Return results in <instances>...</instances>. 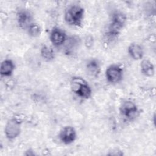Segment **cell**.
Masks as SVG:
<instances>
[{"mask_svg":"<svg viewBox=\"0 0 156 156\" xmlns=\"http://www.w3.org/2000/svg\"><path fill=\"white\" fill-rule=\"evenodd\" d=\"M21 122V120L17 117H13L7 122L4 128V133L7 139L12 140L20 135Z\"/></svg>","mask_w":156,"mask_h":156,"instance_id":"4","label":"cell"},{"mask_svg":"<svg viewBox=\"0 0 156 156\" xmlns=\"http://www.w3.org/2000/svg\"><path fill=\"white\" fill-rule=\"evenodd\" d=\"M40 54L43 60L51 62L55 58V52L52 48L47 45H43L40 49Z\"/></svg>","mask_w":156,"mask_h":156,"instance_id":"14","label":"cell"},{"mask_svg":"<svg viewBox=\"0 0 156 156\" xmlns=\"http://www.w3.org/2000/svg\"><path fill=\"white\" fill-rule=\"evenodd\" d=\"M127 21L126 15L122 12H114L110 18L107 36L110 39L115 38L124 27Z\"/></svg>","mask_w":156,"mask_h":156,"instance_id":"1","label":"cell"},{"mask_svg":"<svg viewBox=\"0 0 156 156\" xmlns=\"http://www.w3.org/2000/svg\"><path fill=\"white\" fill-rule=\"evenodd\" d=\"M32 15L29 10L21 9L16 13V21L19 26L22 29H27L32 23Z\"/></svg>","mask_w":156,"mask_h":156,"instance_id":"9","label":"cell"},{"mask_svg":"<svg viewBox=\"0 0 156 156\" xmlns=\"http://www.w3.org/2000/svg\"><path fill=\"white\" fill-rule=\"evenodd\" d=\"M123 68L117 64H112L108 66L105 73L107 80L111 83H119L123 77Z\"/></svg>","mask_w":156,"mask_h":156,"instance_id":"5","label":"cell"},{"mask_svg":"<svg viewBox=\"0 0 156 156\" xmlns=\"http://www.w3.org/2000/svg\"><path fill=\"white\" fill-rule=\"evenodd\" d=\"M49 38L52 44L56 47L63 45L67 39L65 32L58 27L52 28L50 33Z\"/></svg>","mask_w":156,"mask_h":156,"instance_id":"8","label":"cell"},{"mask_svg":"<svg viewBox=\"0 0 156 156\" xmlns=\"http://www.w3.org/2000/svg\"><path fill=\"white\" fill-rule=\"evenodd\" d=\"M84 9L79 5H73L65 11L64 20L65 22L73 26H81L84 18Z\"/></svg>","mask_w":156,"mask_h":156,"instance_id":"2","label":"cell"},{"mask_svg":"<svg viewBox=\"0 0 156 156\" xmlns=\"http://www.w3.org/2000/svg\"><path fill=\"white\" fill-rule=\"evenodd\" d=\"M119 112L122 117L128 120H132L136 117L138 113V108L135 103L127 100L121 103Z\"/></svg>","mask_w":156,"mask_h":156,"instance_id":"6","label":"cell"},{"mask_svg":"<svg viewBox=\"0 0 156 156\" xmlns=\"http://www.w3.org/2000/svg\"><path fill=\"white\" fill-rule=\"evenodd\" d=\"M26 152H28V153H25V155H35V153L31 149H28Z\"/></svg>","mask_w":156,"mask_h":156,"instance_id":"18","label":"cell"},{"mask_svg":"<svg viewBox=\"0 0 156 156\" xmlns=\"http://www.w3.org/2000/svg\"><path fill=\"white\" fill-rule=\"evenodd\" d=\"M28 34L32 37H37L41 34V28L40 26L35 23H31L27 29Z\"/></svg>","mask_w":156,"mask_h":156,"instance_id":"16","label":"cell"},{"mask_svg":"<svg viewBox=\"0 0 156 156\" xmlns=\"http://www.w3.org/2000/svg\"><path fill=\"white\" fill-rule=\"evenodd\" d=\"M15 64L10 59H5L1 63L0 74L1 76L9 77L10 76L15 70Z\"/></svg>","mask_w":156,"mask_h":156,"instance_id":"11","label":"cell"},{"mask_svg":"<svg viewBox=\"0 0 156 156\" xmlns=\"http://www.w3.org/2000/svg\"><path fill=\"white\" fill-rule=\"evenodd\" d=\"M141 73L146 77H152L155 73V68L152 63L148 59H143L140 63Z\"/></svg>","mask_w":156,"mask_h":156,"instance_id":"13","label":"cell"},{"mask_svg":"<svg viewBox=\"0 0 156 156\" xmlns=\"http://www.w3.org/2000/svg\"><path fill=\"white\" fill-rule=\"evenodd\" d=\"M86 69L88 73L93 77H98L101 71V65L98 60L92 58L86 64Z\"/></svg>","mask_w":156,"mask_h":156,"instance_id":"12","label":"cell"},{"mask_svg":"<svg viewBox=\"0 0 156 156\" xmlns=\"http://www.w3.org/2000/svg\"><path fill=\"white\" fill-rule=\"evenodd\" d=\"M93 43V38L91 36L88 37L86 40H85V45L87 46V47H90V46L92 45V44Z\"/></svg>","mask_w":156,"mask_h":156,"instance_id":"17","label":"cell"},{"mask_svg":"<svg viewBox=\"0 0 156 156\" xmlns=\"http://www.w3.org/2000/svg\"><path fill=\"white\" fill-rule=\"evenodd\" d=\"M127 52L131 58L135 60H139L143 58L144 51L142 46L137 43H132L128 46Z\"/></svg>","mask_w":156,"mask_h":156,"instance_id":"10","label":"cell"},{"mask_svg":"<svg viewBox=\"0 0 156 156\" xmlns=\"http://www.w3.org/2000/svg\"><path fill=\"white\" fill-rule=\"evenodd\" d=\"M66 44L65 48V51L66 53H70L73 51L79 44V39L77 37H72L68 39V41H67L66 40L65 44Z\"/></svg>","mask_w":156,"mask_h":156,"instance_id":"15","label":"cell"},{"mask_svg":"<svg viewBox=\"0 0 156 156\" xmlns=\"http://www.w3.org/2000/svg\"><path fill=\"white\" fill-rule=\"evenodd\" d=\"M58 137L60 141L64 144H70L76 140V131L73 126H65L60 131Z\"/></svg>","mask_w":156,"mask_h":156,"instance_id":"7","label":"cell"},{"mask_svg":"<svg viewBox=\"0 0 156 156\" xmlns=\"http://www.w3.org/2000/svg\"><path fill=\"white\" fill-rule=\"evenodd\" d=\"M70 87L72 91L80 98L88 99L91 96V88L82 77H73L71 80Z\"/></svg>","mask_w":156,"mask_h":156,"instance_id":"3","label":"cell"}]
</instances>
